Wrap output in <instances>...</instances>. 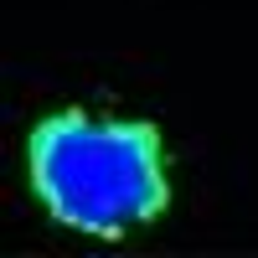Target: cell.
I'll return each instance as SVG.
<instances>
[{
    "label": "cell",
    "mask_w": 258,
    "mask_h": 258,
    "mask_svg": "<svg viewBox=\"0 0 258 258\" xmlns=\"http://www.w3.org/2000/svg\"><path fill=\"white\" fill-rule=\"evenodd\" d=\"M31 186L57 222L93 238H119L165 207L160 140L150 124L57 114L31 135Z\"/></svg>",
    "instance_id": "6da1fadb"
}]
</instances>
